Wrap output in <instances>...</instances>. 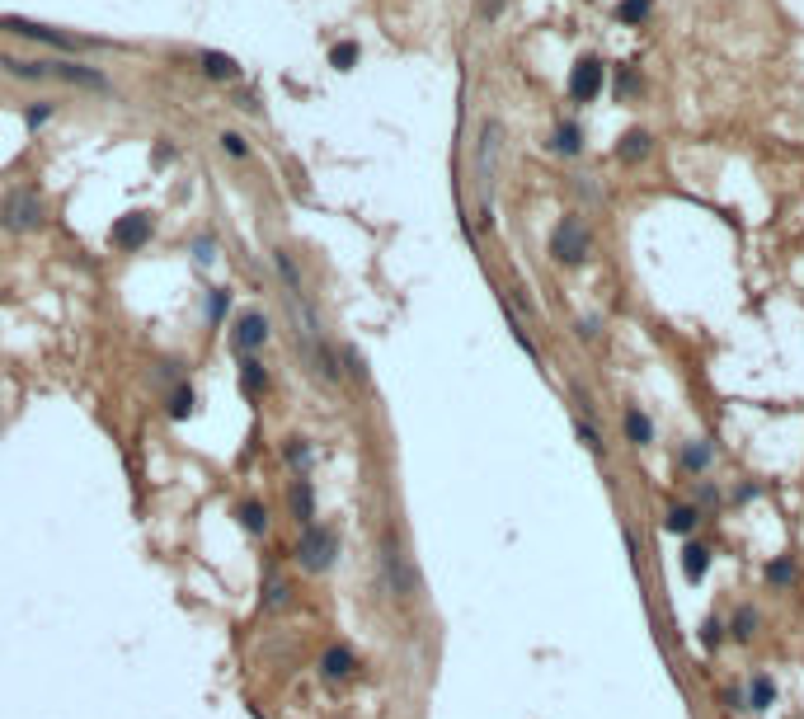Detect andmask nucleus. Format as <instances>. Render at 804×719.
<instances>
[{"label": "nucleus", "instance_id": "nucleus-4", "mask_svg": "<svg viewBox=\"0 0 804 719\" xmlns=\"http://www.w3.org/2000/svg\"><path fill=\"white\" fill-rule=\"evenodd\" d=\"M43 217H48V208H43V198H38L33 189H10L5 198H0V226H5L10 235L38 231Z\"/></svg>", "mask_w": 804, "mask_h": 719}, {"label": "nucleus", "instance_id": "nucleus-19", "mask_svg": "<svg viewBox=\"0 0 804 719\" xmlns=\"http://www.w3.org/2000/svg\"><path fill=\"white\" fill-rule=\"evenodd\" d=\"M193 409H198V395H193V386H189V381L174 386L170 395H165V414H170V419H189Z\"/></svg>", "mask_w": 804, "mask_h": 719}, {"label": "nucleus", "instance_id": "nucleus-35", "mask_svg": "<svg viewBox=\"0 0 804 719\" xmlns=\"http://www.w3.org/2000/svg\"><path fill=\"white\" fill-rule=\"evenodd\" d=\"M24 118H29V128H43V122L52 118V109H48V104H33V109H29Z\"/></svg>", "mask_w": 804, "mask_h": 719}, {"label": "nucleus", "instance_id": "nucleus-17", "mask_svg": "<svg viewBox=\"0 0 804 719\" xmlns=\"http://www.w3.org/2000/svg\"><path fill=\"white\" fill-rule=\"evenodd\" d=\"M683 573H687L692 583H701V579L710 573V550L701 546V541H687V546H683Z\"/></svg>", "mask_w": 804, "mask_h": 719}, {"label": "nucleus", "instance_id": "nucleus-37", "mask_svg": "<svg viewBox=\"0 0 804 719\" xmlns=\"http://www.w3.org/2000/svg\"><path fill=\"white\" fill-rule=\"evenodd\" d=\"M579 339H597V320H579Z\"/></svg>", "mask_w": 804, "mask_h": 719}, {"label": "nucleus", "instance_id": "nucleus-1", "mask_svg": "<svg viewBox=\"0 0 804 719\" xmlns=\"http://www.w3.org/2000/svg\"><path fill=\"white\" fill-rule=\"evenodd\" d=\"M0 67H5L10 75L19 80H67V85H80V90H99V94H109V75L104 71H94V67H80V61H19V57H0Z\"/></svg>", "mask_w": 804, "mask_h": 719}, {"label": "nucleus", "instance_id": "nucleus-2", "mask_svg": "<svg viewBox=\"0 0 804 719\" xmlns=\"http://www.w3.org/2000/svg\"><path fill=\"white\" fill-rule=\"evenodd\" d=\"M381 573H386L390 598L409 602V598L419 592V573H415V564H409L405 541H400V531H396V527H386V537H381Z\"/></svg>", "mask_w": 804, "mask_h": 719}, {"label": "nucleus", "instance_id": "nucleus-7", "mask_svg": "<svg viewBox=\"0 0 804 719\" xmlns=\"http://www.w3.org/2000/svg\"><path fill=\"white\" fill-rule=\"evenodd\" d=\"M0 29H10L19 38H33V43H48V48H61V52H76V48H104L99 38H71V33H57L48 24H29V19H0Z\"/></svg>", "mask_w": 804, "mask_h": 719}, {"label": "nucleus", "instance_id": "nucleus-18", "mask_svg": "<svg viewBox=\"0 0 804 719\" xmlns=\"http://www.w3.org/2000/svg\"><path fill=\"white\" fill-rule=\"evenodd\" d=\"M550 151L555 155H579L584 151V132H579V122H560L550 137Z\"/></svg>", "mask_w": 804, "mask_h": 719}, {"label": "nucleus", "instance_id": "nucleus-26", "mask_svg": "<svg viewBox=\"0 0 804 719\" xmlns=\"http://www.w3.org/2000/svg\"><path fill=\"white\" fill-rule=\"evenodd\" d=\"M729 630H734V640H738V644H748L753 635H757V611H753V607H738V611H734V621H729Z\"/></svg>", "mask_w": 804, "mask_h": 719}, {"label": "nucleus", "instance_id": "nucleus-8", "mask_svg": "<svg viewBox=\"0 0 804 719\" xmlns=\"http://www.w3.org/2000/svg\"><path fill=\"white\" fill-rule=\"evenodd\" d=\"M151 231H156V221H151L147 212H128V217H118V221H113L109 240H113V250H122V254H137L141 244L151 240Z\"/></svg>", "mask_w": 804, "mask_h": 719}, {"label": "nucleus", "instance_id": "nucleus-33", "mask_svg": "<svg viewBox=\"0 0 804 719\" xmlns=\"http://www.w3.org/2000/svg\"><path fill=\"white\" fill-rule=\"evenodd\" d=\"M329 61H335L339 71H353V61H358V43H339L335 52H329Z\"/></svg>", "mask_w": 804, "mask_h": 719}, {"label": "nucleus", "instance_id": "nucleus-22", "mask_svg": "<svg viewBox=\"0 0 804 719\" xmlns=\"http://www.w3.org/2000/svg\"><path fill=\"white\" fill-rule=\"evenodd\" d=\"M696 522H701V508H696V503H677V508L668 512V531H677V537H692Z\"/></svg>", "mask_w": 804, "mask_h": 719}, {"label": "nucleus", "instance_id": "nucleus-10", "mask_svg": "<svg viewBox=\"0 0 804 719\" xmlns=\"http://www.w3.org/2000/svg\"><path fill=\"white\" fill-rule=\"evenodd\" d=\"M597 90H603V61H597V57H579V61H574V71H569L574 104H593Z\"/></svg>", "mask_w": 804, "mask_h": 719}, {"label": "nucleus", "instance_id": "nucleus-27", "mask_svg": "<svg viewBox=\"0 0 804 719\" xmlns=\"http://www.w3.org/2000/svg\"><path fill=\"white\" fill-rule=\"evenodd\" d=\"M645 90V80L635 67H616V99H630V94H640Z\"/></svg>", "mask_w": 804, "mask_h": 719}, {"label": "nucleus", "instance_id": "nucleus-14", "mask_svg": "<svg viewBox=\"0 0 804 719\" xmlns=\"http://www.w3.org/2000/svg\"><path fill=\"white\" fill-rule=\"evenodd\" d=\"M240 390L250 400H259L264 390H268V367L259 362V358H240Z\"/></svg>", "mask_w": 804, "mask_h": 719}, {"label": "nucleus", "instance_id": "nucleus-28", "mask_svg": "<svg viewBox=\"0 0 804 719\" xmlns=\"http://www.w3.org/2000/svg\"><path fill=\"white\" fill-rule=\"evenodd\" d=\"M226 311H231V287H212V292H208V320L221 324Z\"/></svg>", "mask_w": 804, "mask_h": 719}, {"label": "nucleus", "instance_id": "nucleus-9", "mask_svg": "<svg viewBox=\"0 0 804 719\" xmlns=\"http://www.w3.org/2000/svg\"><path fill=\"white\" fill-rule=\"evenodd\" d=\"M268 315L264 311H240V320H236V330H231V343H236V353L240 358H255L259 348L268 343Z\"/></svg>", "mask_w": 804, "mask_h": 719}, {"label": "nucleus", "instance_id": "nucleus-12", "mask_svg": "<svg viewBox=\"0 0 804 719\" xmlns=\"http://www.w3.org/2000/svg\"><path fill=\"white\" fill-rule=\"evenodd\" d=\"M649 151H654V137L645 128H630L616 141V160H621V165H640V160H649Z\"/></svg>", "mask_w": 804, "mask_h": 719}, {"label": "nucleus", "instance_id": "nucleus-6", "mask_svg": "<svg viewBox=\"0 0 804 719\" xmlns=\"http://www.w3.org/2000/svg\"><path fill=\"white\" fill-rule=\"evenodd\" d=\"M588 250H593V231L584 226V217H560V226L550 231V254H555V263H565V269H574V263H584L588 259Z\"/></svg>", "mask_w": 804, "mask_h": 719}, {"label": "nucleus", "instance_id": "nucleus-30", "mask_svg": "<svg viewBox=\"0 0 804 719\" xmlns=\"http://www.w3.org/2000/svg\"><path fill=\"white\" fill-rule=\"evenodd\" d=\"M574 433H579V442L593 451V457H607V442L597 438V428H593V423H584V419H579V428H574Z\"/></svg>", "mask_w": 804, "mask_h": 719}, {"label": "nucleus", "instance_id": "nucleus-16", "mask_svg": "<svg viewBox=\"0 0 804 719\" xmlns=\"http://www.w3.org/2000/svg\"><path fill=\"white\" fill-rule=\"evenodd\" d=\"M202 75L231 85V80H240V67H236V57H226V52H202Z\"/></svg>", "mask_w": 804, "mask_h": 719}, {"label": "nucleus", "instance_id": "nucleus-31", "mask_svg": "<svg viewBox=\"0 0 804 719\" xmlns=\"http://www.w3.org/2000/svg\"><path fill=\"white\" fill-rule=\"evenodd\" d=\"M217 141H221V151L231 155V160H245V155H250V146H245V137H240V132H221Z\"/></svg>", "mask_w": 804, "mask_h": 719}, {"label": "nucleus", "instance_id": "nucleus-23", "mask_svg": "<svg viewBox=\"0 0 804 719\" xmlns=\"http://www.w3.org/2000/svg\"><path fill=\"white\" fill-rule=\"evenodd\" d=\"M292 602V583L282 579V573H268V583H264V607L268 611H278V607H287Z\"/></svg>", "mask_w": 804, "mask_h": 719}, {"label": "nucleus", "instance_id": "nucleus-21", "mask_svg": "<svg viewBox=\"0 0 804 719\" xmlns=\"http://www.w3.org/2000/svg\"><path fill=\"white\" fill-rule=\"evenodd\" d=\"M626 438H630L635 447H649V442H654V423H649L645 409H626Z\"/></svg>", "mask_w": 804, "mask_h": 719}, {"label": "nucleus", "instance_id": "nucleus-20", "mask_svg": "<svg viewBox=\"0 0 804 719\" xmlns=\"http://www.w3.org/2000/svg\"><path fill=\"white\" fill-rule=\"evenodd\" d=\"M710 457H715V451H710V442H687V447H683V457H677V461H683V470H687V475H706V470H710Z\"/></svg>", "mask_w": 804, "mask_h": 719}, {"label": "nucleus", "instance_id": "nucleus-5", "mask_svg": "<svg viewBox=\"0 0 804 719\" xmlns=\"http://www.w3.org/2000/svg\"><path fill=\"white\" fill-rule=\"evenodd\" d=\"M499 151H504V122L489 118L480 128V146H476V189H480L485 212H489V193H494V174H499Z\"/></svg>", "mask_w": 804, "mask_h": 719}, {"label": "nucleus", "instance_id": "nucleus-34", "mask_svg": "<svg viewBox=\"0 0 804 719\" xmlns=\"http://www.w3.org/2000/svg\"><path fill=\"white\" fill-rule=\"evenodd\" d=\"M701 644H706V649H715V644H719V621H715V616H710L706 626H701Z\"/></svg>", "mask_w": 804, "mask_h": 719}, {"label": "nucleus", "instance_id": "nucleus-36", "mask_svg": "<svg viewBox=\"0 0 804 719\" xmlns=\"http://www.w3.org/2000/svg\"><path fill=\"white\" fill-rule=\"evenodd\" d=\"M499 10H504V0H480V19H494Z\"/></svg>", "mask_w": 804, "mask_h": 719}, {"label": "nucleus", "instance_id": "nucleus-11", "mask_svg": "<svg viewBox=\"0 0 804 719\" xmlns=\"http://www.w3.org/2000/svg\"><path fill=\"white\" fill-rule=\"evenodd\" d=\"M353 672H358V653L348 644H329L320 653V677H325V682H348Z\"/></svg>", "mask_w": 804, "mask_h": 719}, {"label": "nucleus", "instance_id": "nucleus-13", "mask_svg": "<svg viewBox=\"0 0 804 719\" xmlns=\"http://www.w3.org/2000/svg\"><path fill=\"white\" fill-rule=\"evenodd\" d=\"M287 503H292V518H297L301 527H311V522H316V484H311V475H297V484H292V494H287Z\"/></svg>", "mask_w": 804, "mask_h": 719}, {"label": "nucleus", "instance_id": "nucleus-29", "mask_svg": "<svg viewBox=\"0 0 804 719\" xmlns=\"http://www.w3.org/2000/svg\"><path fill=\"white\" fill-rule=\"evenodd\" d=\"M645 14H649V0H621V5H616V19H621V24H640Z\"/></svg>", "mask_w": 804, "mask_h": 719}, {"label": "nucleus", "instance_id": "nucleus-24", "mask_svg": "<svg viewBox=\"0 0 804 719\" xmlns=\"http://www.w3.org/2000/svg\"><path fill=\"white\" fill-rule=\"evenodd\" d=\"M772 706H776V682H772V677H753L748 710H772Z\"/></svg>", "mask_w": 804, "mask_h": 719}, {"label": "nucleus", "instance_id": "nucleus-3", "mask_svg": "<svg viewBox=\"0 0 804 719\" xmlns=\"http://www.w3.org/2000/svg\"><path fill=\"white\" fill-rule=\"evenodd\" d=\"M339 531L335 527H325V522H311V527H301V541H297V564L306 573H325V569H335L339 560Z\"/></svg>", "mask_w": 804, "mask_h": 719}, {"label": "nucleus", "instance_id": "nucleus-32", "mask_svg": "<svg viewBox=\"0 0 804 719\" xmlns=\"http://www.w3.org/2000/svg\"><path fill=\"white\" fill-rule=\"evenodd\" d=\"M767 583H776V588L795 583V564H791V560H776V564H767Z\"/></svg>", "mask_w": 804, "mask_h": 719}, {"label": "nucleus", "instance_id": "nucleus-25", "mask_svg": "<svg viewBox=\"0 0 804 719\" xmlns=\"http://www.w3.org/2000/svg\"><path fill=\"white\" fill-rule=\"evenodd\" d=\"M311 461H316L311 442H306V438H287V466H292L297 475H306V470H311Z\"/></svg>", "mask_w": 804, "mask_h": 719}, {"label": "nucleus", "instance_id": "nucleus-15", "mask_svg": "<svg viewBox=\"0 0 804 719\" xmlns=\"http://www.w3.org/2000/svg\"><path fill=\"white\" fill-rule=\"evenodd\" d=\"M236 522L250 531V537H264V531H268V508L259 499H240L236 503Z\"/></svg>", "mask_w": 804, "mask_h": 719}]
</instances>
